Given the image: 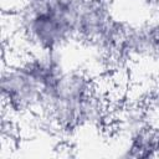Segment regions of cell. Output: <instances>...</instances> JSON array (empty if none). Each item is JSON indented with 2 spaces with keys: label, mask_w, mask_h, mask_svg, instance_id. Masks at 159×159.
I'll list each match as a JSON object with an SVG mask.
<instances>
[{
  "label": "cell",
  "mask_w": 159,
  "mask_h": 159,
  "mask_svg": "<svg viewBox=\"0 0 159 159\" xmlns=\"http://www.w3.org/2000/svg\"><path fill=\"white\" fill-rule=\"evenodd\" d=\"M87 0H21L16 21L30 51L62 50L78 39Z\"/></svg>",
  "instance_id": "cell-1"
},
{
  "label": "cell",
  "mask_w": 159,
  "mask_h": 159,
  "mask_svg": "<svg viewBox=\"0 0 159 159\" xmlns=\"http://www.w3.org/2000/svg\"><path fill=\"white\" fill-rule=\"evenodd\" d=\"M102 104L91 77L80 70H66L45 92L36 113L56 129L70 132L102 116Z\"/></svg>",
  "instance_id": "cell-2"
},
{
  "label": "cell",
  "mask_w": 159,
  "mask_h": 159,
  "mask_svg": "<svg viewBox=\"0 0 159 159\" xmlns=\"http://www.w3.org/2000/svg\"><path fill=\"white\" fill-rule=\"evenodd\" d=\"M154 55L159 57V5H158V27L154 37Z\"/></svg>",
  "instance_id": "cell-3"
}]
</instances>
